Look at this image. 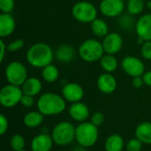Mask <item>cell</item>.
Returning a JSON list of instances; mask_svg holds the SVG:
<instances>
[{
  "instance_id": "obj_1",
  "label": "cell",
  "mask_w": 151,
  "mask_h": 151,
  "mask_svg": "<svg viewBox=\"0 0 151 151\" xmlns=\"http://www.w3.org/2000/svg\"><path fill=\"white\" fill-rule=\"evenodd\" d=\"M28 64L36 69H43L52 63L55 52L46 43H36L32 44L26 53Z\"/></svg>"
},
{
  "instance_id": "obj_2",
  "label": "cell",
  "mask_w": 151,
  "mask_h": 151,
  "mask_svg": "<svg viewBox=\"0 0 151 151\" xmlns=\"http://www.w3.org/2000/svg\"><path fill=\"white\" fill-rule=\"evenodd\" d=\"M37 108L44 116L58 115L65 109V101L63 96L54 93H45L39 97Z\"/></svg>"
},
{
  "instance_id": "obj_3",
  "label": "cell",
  "mask_w": 151,
  "mask_h": 151,
  "mask_svg": "<svg viewBox=\"0 0 151 151\" xmlns=\"http://www.w3.org/2000/svg\"><path fill=\"white\" fill-rule=\"evenodd\" d=\"M79 56L86 62H96L104 54L103 44L97 39L89 38L83 41L78 50Z\"/></svg>"
},
{
  "instance_id": "obj_4",
  "label": "cell",
  "mask_w": 151,
  "mask_h": 151,
  "mask_svg": "<svg viewBox=\"0 0 151 151\" xmlns=\"http://www.w3.org/2000/svg\"><path fill=\"white\" fill-rule=\"evenodd\" d=\"M73 18L81 23H91L97 18V9L90 2H77L72 8Z\"/></svg>"
},
{
  "instance_id": "obj_5",
  "label": "cell",
  "mask_w": 151,
  "mask_h": 151,
  "mask_svg": "<svg viewBox=\"0 0 151 151\" xmlns=\"http://www.w3.org/2000/svg\"><path fill=\"white\" fill-rule=\"evenodd\" d=\"M75 137L78 142L83 147L94 145L98 137L97 126L91 123H81L75 130Z\"/></svg>"
},
{
  "instance_id": "obj_6",
  "label": "cell",
  "mask_w": 151,
  "mask_h": 151,
  "mask_svg": "<svg viewBox=\"0 0 151 151\" xmlns=\"http://www.w3.org/2000/svg\"><path fill=\"white\" fill-rule=\"evenodd\" d=\"M5 77L9 84L21 86L27 79V69L20 61H12L5 68Z\"/></svg>"
},
{
  "instance_id": "obj_7",
  "label": "cell",
  "mask_w": 151,
  "mask_h": 151,
  "mask_svg": "<svg viewBox=\"0 0 151 151\" xmlns=\"http://www.w3.org/2000/svg\"><path fill=\"white\" fill-rule=\"evenodd\" d=\"M73 125L69 122H61L58 124L52 132L53 142L58 145H67L73 142L75 137Z\"/></svg>"
},
{
  "instance_id": "obj_8",
  "label": "cell",
  "mask_w": 151,
  "mask_h": 151,
  "mask_svg": "<svg viewBox=\"0 0 151 151\" xmlns=\"http://www.w3.org/2000/svg\"><path fill=\"white\" fill-rule=\"evenodd\" d=\"M23 91L20 86L9 84L0 91V103L5 108H12L20 102Z\"/></svg>"
},
{
  "instance_id": "obj_9",
  "label": "cell",
  "mask_w": 151,
  "mask_h": 151,
  "mask_svg": "<svg viewBox=\"0 0 151 151\" xmlns=\"http://www.w3.org/2000/svg\"><path fill=\"white\" fill-rule=\"evenodd\" d=\"M121 67L125 73L132 77H142L145 72L143 61L140 58L133 55L126 56L121 61Z\"/></svg>"
},
{
  "instance_id": "obj_10",
  "label": "cell",
  "mask_w": 151,
  "mask_h": 151,
  "mask_svg": "<svg viewBox=\"0 0 151 151\" xmlns=\"http://www.w3.org/2000/svg\"><path fill=\"white\" fill-rule=\"evenodd\" d=\"M125 8V0H102L99 4L101 13L108 18H118Z\"/></svg>"
},
{
  "instance_id": "obj_11",
  "label": "cell",
  "mask_w": 151,
  "mask_h": 151,
  "mask_svg": "<svg viewBox=\"0 0 151 151\" xmlns=\"http://www.w3.org/2000/svg\"><path fill=\"white\" fill-rule=\"evenodd\" d=\"M102 44L105 53L115 55L119 53L123 47V38L120 34L111 32L104 37Z\"/></svg>"
},
{
  "instance_id": "obj_12",
  "label": "cell",
  "mask_w": 151,
  "mask_h": 151,
  "mask_svg": "<svg viewBox=\"0 0 151 151\" xmlns=\"http://www.w3.org/2000/svg\"><path fill=\"white\" fill-rule=\"evenodd\" d=\"M62 96L69 102H78L83 98L84 90L77 83H67L62 88Z\"/></svg>"
},
{
  "instance_id": "obj_13",
  "label": "cell",
  "mask_w": 151,
  "mask_h": 151,
  "mask_svg": "<svg viewBox=\"0 0 151 151\" xmlns=\"http://www.w3.org/2000/svg\"><path fill=\"white\" fill-rule=\"evenodd\" d=\"M134 29L138 37L144 41H151V13L142 15L136 21Z\"/></svg>"
},
{
  "instance_id": "obj_14",
  "label": "cell",
  "mask_w": 151,
  "mask_h": 151,
  "mask_svg": "<svg viewBox=\"0 0 151 151\" xmlns=\"http://www.w3.org/2000/svg\"><path fill=\"white\" fill-rule=\"evenodd\" d=\"M117 85L118 84H117L116 77L111 73H108V72L100 75L96 81V85L99 91L106 94L112 93L116 90Z\"/></svg>"
},
{
  "instance_id": "obj_15",
  "label": "cell",
  "mask_w": 151,
  "mask_h": 151,
  "mask_svg": "<svg viewBox=\"0 0 151 151\" xmlns=\"http://www.w3.org/2000/svg\"><path fill=\"white\" fill-rule=\"evenodd\" d=\"M16 27V22L11 13H1L0 15V36L2 38L11 36Z\"/></svg>"
},
{
  "instance_id": "obj_16",
  "label": "cell",
  "mask_w": 151,
  "mask_h": 151,
  "mask_svg": "<svg viewBox=\"0 0 151 151\" xmlns=\"http://www.w3.org/2000/svg\"><path fill=\"white\" fill-rule=\"evenodd\" d=\"M55 52V58L60 62L67 63L72 61L75 58L76 50L73 46L68 44H62L58 45Z\"/></svg>"
},
{
  "instance_id": "obj_17",
  "label": "cell",
  "mask_w": 151,
  "mask_h": 151,
  "mask_svg": "<svg viewBox=\"0 0 151 151\" xmlns=\"http://www.w3.org/2000/svg\"><path fill=\"white\" fill-rule=\"evenodd\" d=\"M69 115L76 121H85L89 116V109L88 106L82 102H74L69 108Z\"/></svg>"
},
{
  "instance_id": "obj_18",
  "label": "cell",
  "mask_w": 151,
  "mask_h": 151,
  "mask_svg": "<svg viewBox=\"0 0 151 151\" xmlns=\"http://www.w3.org/2000/svg\"><path fill=\"white\" fill-rule=\"evenodd\" d=\"M21 89L25 94L36 96L41 93L42 89V84L39 78L31 77H27V79L24 82V84L21 85Z\"/></svg>"
},
{
  "instance_id": "obj_19",
  "label": "cell",
  "mask_w": 151,
  "mask_h": 151,
  "mask_svg": "<svg viewBox=\"0 0 151 151\" xmlns=\"http://www.w3.org/2000/svg\"><path fill=\"white\" fill-rule=\"evenodd\" d=\"M53 139L48 134H40L34 138L31 147L33 151H50L52 147Z\"/></svg>"
},
{
  "instance_id": "obj_20",
  "label": "cell",
  "mask_w": 151,
  "mask_h": 151,
  "mask_svg": "<svg viewBox=\"0 0 151 151\" xmlns=\"http://www.w3.org/2000/svg\"><path fill=\"white\" fill-rule=\"evenodd\" d=\"M135 135L142 142L151 144V123L145 122L140 124L136 128Z\"/></svg>"
},
{
  "instance_id": "obj_21",
  "label": "cell",
  "mask_w": 151,
  "mask_h": 151,
  "mask_svg": "<svg viewBox=\"0 0 151 151\" xmlns=\"http://www.w3.org/2000/svg\"><path fill=\"white\" fill-rule=\"evenodd\" d=\"M90 24L91 30L95 36L98 37H104L109 34V26L104 20L101 18H96Z\"/></svg>"
},
{
  "instance_id": "obj_22",
  "label": "cell",
  "mask_w": 151,
  "mask_h": 151,
  "mask_svg": "<svg viewBox=\"0 0 151 151\" xmlns=\"http://www.w3.org/2000/svg\"><path fill=\"white\" fill-rule=\"evenodd\" d=\"M99 61L102 69L108 73L114 72L119 67V61L113 54H104Z\"/></svg>"
},
{
  "instance_id": "obj_23",
  "label": "cell",
  "mask_w": 151,
  "mask_h": 151,
  "mask_svg": "<svg viewBox=\"0 0 151 151\" xmlns=\"http://www.w3.org/2000/svg\"><path fill=\"white\" fill-rule=\"evenodd\" d=\"M43 114L40 111H32L27 113L23 119V122L27 127H36L43 121Z\"/></svg>"
},
{
  "instance_id": "obj_24",
  "label": "cell",
  "mask_w": 151,
  "mask_h": 151,
  "mask_svg": "<svg viewBox=\"0 0 151 151\" xmlns=\"http://www.w3.org/2000/svg\"><path fill=\"white\" fill-rule=\"evenodd\" d=\"M59 71L58 69L52 64L44 67L42 70V77L47 83H54L58 79Z\"/></svg>"
},
{
  "instance_id": "obj_25",
  "label": "cell",
  "mask_w": 151,
  "mask_h": 151,
  "mask_svg": "<svg viewBox=\"0 0 151 151\" xmlns=\"http://www.w3.org/2000/svg\"><path fill=\"white\" fill-rule=\"evenodd\" d=\"M136 21L134 20V16L130 14L129 12L122 13L118 17V24L124 30H132L135 28Z\"/></svg>"
},
{
  "instance_id": "obj_26",
  "label": "cell",
  "mask_w": 151,
  "mask_h": 151,
  "mask_svg": "<svg viewBox=\"0 0 151 151\" xmlns=\"http://www.w3.org/2000/svg\"><path fill=\"white\" fill-rule=\"evenodd\" d=\"M124 147V142L121 136L113 134L110 136L105 142L106 151H121Z\"/></svg>"
},
{
  "instance_id": "obj_27",
  "label": "cell",
  "mask_w": 151,
  "mask_h": 151,
  "mask_svg": "<svg viewBox=\"0 0 151 151\" xmlns=\"http://www.w3.org/2000/svg\"><path fill=\"white\" fill-rule=\"evenodd\" d=\"M145 7V3L143 0H129L127 1V12L130 14L136 16L142 13L144 10Z\"/></svg>"
},
{
  "instance_id": "obj_28",
  "label": "cell",
  "mask_w": 151,
  "mask_h": 151,
  "mask_svg": "<svg viewBox=\"0 0 151 151\" xmlns=\"http://www.w3.org/2000/svg\"><path fill=\"white\" fill-rule=\"evenodd\" d=\"M24 146H25V141L21 135L16 134V135L12 136V138L11 140V147L13 150H23Z\"/></svg>"
},
{
  "instance_id": "obj_29",
  "label": "cell",
  "mask_w": 151,
  "mask_h": 151,
  "mask_svg": "<svg viewBox=\"0 0 151 151\" xmlns=\"http://www.w3.org/2000/svg\"><path fill=\"white\" fill-rule=\"evenodd\" d=\"M14 0H0V10L3 13H11L14 9Z\"/></svg>"
},
{
  "instance_id": "obj_30",
  "label": "cell",
  "mask_w": 151,
  "mask_h": 151,
  "mask_svg": "<svg viewBox=\"0 0 151 151\" xmlns=\"http://www.w3.org/2000/svg\"><path fill=\"white\" fill-rule=\"evenodd\" d=\"M23 46H24V41L22 39H15L9 43V44L7 45V51L11 53L17 52L21 48H23Z\"/></svg>"
},
{
  "instance_id": "obj_31",
  "label": "cell",
  "mask_w": 151,
  "mask_h": 151,
  "mask_svg": "<svg viewBox=\"0 0 151 151\" xmlns=\"http://www.w3.org/2000/svg\"><path fill=\"white\" fill-rule=\"evenodd\" d=\"M141 53L144 59L151 61V41H145L142 44Z\"/></svg>"
},
{
  "instance_id": "obj_32",
  "label": "cell",
  "mask_w": 151,
  "mask_h": 151,
  "mask_svg": "<svg viewBox=\"0 0 151 151\" xmlns=\"http://www.w3.org/2000/svg\"><path fill=\"white\" fill-rule=\"evenodd\" d=\"M142 142L139 139H132L127 143V151H141Z\"/></svg>"
},
{
  "instance_id": "obj_33",
  "label": "cell",
  "mask_w": 151,
  "mask_h": 151,
  "mask_svg": "<svg viewBox=\"0 0 151 151\" xmlns=\"http://www.w3.org/2000/svg\"><path fill=\"white\" fill-rule=\"evenodd\" d=\"M20 103H21L24 107H26V108H30V107H32V106L35 104L34 96H31V95H27V94L23 93L22 98H21V101H20Z\"/></svg>"
},
{
  "instance_id": "obj_34",
  "label": "cell",
  "mask_w": 151,
  "mask_h": 151,
  "mask_svg": "<svg viewBox=\"0 0 151 151\" xmlns=\"http://www.w3.org/2000/svg\"><path fill=\"white\" fill-rule=\"evenodd\" d=\"M104 116L101 112H96V113H94L93 116H92V117H91V122L95 125H96V126L101 125L104 123Z\"/></svg>"
},
{
  "instance_id": "obj_35",
  "label": "cell",
  "mask_w": 151,
  "mask_h": 151,
  "mask_svg": "<svg viewBox=\"0 0 151 151\" xmlns=\"http://www.w3.org/2000/svg\"><path fill=\"white\" fill-rule=\"evenodd\" d=\"M0 134H4V133L6 132L7 128H8V120L7 118L4 116L1 115L0 116Z\"/></svg>"
},
{
  "instance_id": "obj_36",
  "label": "cell",
  "mask_w": 151,
  "mask_h": 151,
  "mask_svg": "<svg viewBox=\"0 0 151 151\" xmlns=\"http://www.w3.org/2000/svg\"><path fill=\"white\" fill-rule=\"evenodd\" d=\"M132 85L134 88H141L143 85H144V82H143V79H142V77H133V80H132Z\"/></svg>"
},
{
  "instance_id": "obj_37",
  "label": "cell",
  "mask_w": 151,
  "mask_h": 151,
  "mask_svg": "<svg viewBox=\"0 0 151 151\" xmlns=\"http://www.w3.org/2000/svg\"><path fill=\"white\" fill-rule=\"evenodd\" d=\"M142 77L144 85H146L151 87V70H150V71H145L144 74Z\"/></svg>"
},
{
  "instance_id": "obj_38",
  "label": "cell",
  "mask_w": 151,
  "mask_h": 151,
  "mask_svg": "<svg viewBox=\"0 0 151 151\" xmlns=\"http://www.w3.org/2000/svg\"><path fill=\"white\" fill-rule=\"evenodd\" d=\"M0 47H1V53H0V62H3L5 55V52L7 51V46L5 45V43L4 42L3 39L0 40Z\"/></svg>"
},
{
  "instance_id": "obj_39",
  "label": "cell",
  "mask_w": 151,
  "mask_h": 151,
  "mask_svg": "<svg viewBox=\"0 0 151 151\" xmlns=\"http://www.w3.org/2000/svg\"><path fill=\"white\" fill-rule=\"evenodd\" d=\"M147 7H148V8H149V9L151 11V0L148 2V4H147Z\"/></svg>"
},
{
  "instance_id": "obj_40",
  "label": "cell",
  "mask_w": 151,
  "mask_h": 151,
  "mask_svg": "<svg viewBox=\"0 0 151 151\" xmlns=\"http://www.w3.org/2000/svg\"><path fill=\"white\" fill-rule=\"evenodd\" d=\"M19 151H26V150H19Z\"/></svg>"
},
{
  "instance_id": "obj_41",
  "label": "cell",
  "mask_w": 151,
  "mask_h": 151,
  "mask_svg": "<svg viewBox=\"0 0 151 151\" xmlns=\"http://www.w3.org/2000/svg\"><path fill=\"white\" fill-rule=\"evenodd\" d=\"M125 1H129V0H125Z\"/></svg>"
},
{
  "instance_id": "obj_42",
  "label": "cell",
  "mask_w": 151,
  "mask_h": 151,
  "mask_svg": "<svg viewBox=\"0 0 151 151\" xmlns=\"http://www.w3.org/2000/svg\"><path fill=\"white\" fill-rule=\"evenodd\" d=\"M100 1H102V0H100Z\"/></svg>"
}]
</instances>
